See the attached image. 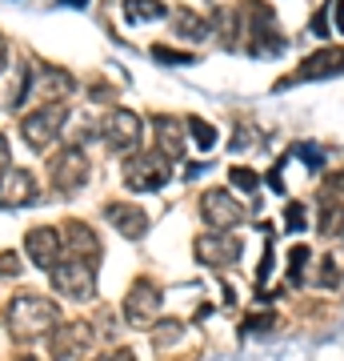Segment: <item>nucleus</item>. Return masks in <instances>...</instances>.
<instances>
[{"instance_id":"f257e3e1","label":"nucleus","mask_w":344,"mask_h":361,"mask_svg":"<svg viewBox=\"0 0 344 361\" xmlns=\"http://www.w3.org/2000/svg\"><path fill=\"white\" fill-rule=\"evenodd\" d=\"M4 325H8V334H13L16 341H37V337L56 334L60 313H56V305H52L49 297H40V293H16L13 301H8Z\"/></svg>"},{"instance_id":"f03ea898","label":"nucleus","mask_w":344,"mask_h":361,"mask_svg":"<svg viewBox=\"0 0 344 361\" xmlns=\"http://www.w3.org/2000/svg\"><path fill=\"white\" fill-rule=\"evenodd\" d=\"M52 289L68 301H89L96 293V265L84 257H68V261H56V269H52Z\"/></svg>"},{"instance_id":"7ed1b4c3","label":"nucleus","mask_w":344,"mask_h":361,"mask_svg":"<svg viewBox=\"0 0 344 361\" xmlns=\"http://www.w3.org/2000/svg\"><path fill=\"white\" fill-rule=\"evenodd\" d=\"M160 313H165V293H160V285L148 281V277L132 281V289H128V297H125V322L132 325V329H153Z\"/></svg>"},{"instance_id":"20e7f679","label":"nucleus","mask_w":344,"mask_h":361,"mask_svg":"<svg viewBox=\"0 0 344 361\" xmlns=\"http://www.w3.org/2000/svg\"><path fill=\"white\" fill-rule=\"evenodd\" d=\"M172 177V161L165 153H132L125 165V185L136 193H156Z\"/></svg>"},{"instance_id":"39448f33","label":"nucleus","mask_w":344,"mask_h":361,"mask_svg":"<svg viewBox=\"0 0 344 361\" xmlns=\"http://www.w3.org/2000/svg\"><path fill=\"white\" fill-rule=\"evenodd\" d=\"M64 121H68V109H64L60 101H49V104H40V109H32V113L20 121V133H25V141L32 145V149H49V145L60 137Z\"/></svg>"},{"instance_id":"423d86ee","label":"nucleus","mask_w":344,"mask_h":361,"mask_svg":"<svg viewBox=\"0 0 344 361\" xmlns=\"http://www.w3.org/2000/svg\"><path fill=\"white\" fill-rule=\"evenodd\" d=\"M329 77H344V44H324V49L308 52L293 77L281 80V89L300 85V80H329Z\"/></svg>"},{"instance_id":"0eeeda50","label":"nucleus","mask_w":344,"mask_h":361,"mask_svg":"<svg viewBox=\"0 0 344 361\" xmlns=\"http://www.w3.org/2000/svg\"><path fill=\"white\" fill-rule=\"evenodd\" d=\"M49 177L60 193H80L84 180H89V157H84V149H77V145L60 149V153L49 161Z\"/></svg>"},{"instance_id":"6e6552de","label":"nucleus","mask_w":344,"mask_h":361,"mask_svg":"<svg viewBox=\"0 0 344 361\" xmlns=\"http://www.w3.org/2000/svg\"><path fill=\"white\" fill-rule=\"evenodd\" d=\"M241 253H244L241 241L229 237V233H217V229L196 237V245H192V257L200 261V265H208V269H229V265L241 261Z\"/></svg>"},{"instance_id":"1a4fd4ad","label":"nucleus","mask_w":344,"mask_h":361,"mask_svg":"<svg viewBox=\"0 0 344 361\" xmlns=\"http://www.w3.org/2000/svg\"><path fill=\"white\" fill-rule=\"evenodd\" d=\"M200 221L208 229L229 233L244 221V209L236 205V197L229 189H208V193H200Z\"/></svg>"},{"instance_id":"9d476101","label":"nucleus","mask_w":344,"mask_h":361,"mask_svg":"<svg viewBox=\"0 0 344 361\" xmlns=\"http://www.w3.org/2000/svg\"><path fill=\"white\" fill-rule=\"evenodd\" d=\"M101 141L104 145H113V149H120V153H132V149H141V116L136 113H128V109H113V113L101 121Z\"/></svg>"},{"instance_id":"9b49d317","label":"nucleus","mask_w":344,"mask_h":361,"mask_svg":"<svg viewBox=\"0 0 344 361\" xmlns=\"http://www.w3.org/2000/svg\"><path fill=\"white\" fill-rule=\"evenodd\" d=\"M248 13H253V20H248V49L260 56H276V52L284 49V37L281 28H276V16H272V8H265V4H256V0H248Z\"/></svg>"},{"instance_id":"f8f14e48","label":"nucleus","mask_w":344,"mask_h":361,"mask_svg":"<svg viewBox=\"0 0 344 361\" xmlns=\"http://www.w3.org/2000/svg\"><path fill=\"white\" fill-rule=\"evenodd\" d=\"M64 237H60V229H49V225H40V229H32L25 237V253H28V261L37 265V269H56V261H60V253H64V245H60Z\"/></svg>"},{"instance_id":"ddd939ff","label":"nucleus","mask_w":344,"mask_h":361,"mask_svg":"<svg viewBox=\"0 0 344 361\" xmlns=\"http://www.w3.org/2000/svg\"><path fill=\"white\" fill-rule=\"evenodd\" d=\"M37 201V177L28 169H4L0 173V209H25Z\"/></svg>"},{"instance_id":"4468645a","label":"nucleus","mask_w":344,"mask_h":361,"mask_svg":"<svg viewBox=\"0 0 344 361\" xmlns=\"http://www.w3.org/2000/svg\"><path fill=\"white\" fill-rule=\"evenodd\" d=\"M104 221H108L125 241H141L144 233H148V213H144L141 205H128V201H108V205H104Z\"/></svg>"},{"instance_id":"2eb2a0df","label":"nucleus","mask_w":344,"mask_h":361,"mask_svg":"<svg viewBox=\"0 0 344 361\" xmlns=\"http://www.w3.org/2000/svg\"><path fill=\"white\" fill-rule=\"evenodd\" d=\"M92 345V325L89 322H72V325H56L52 334V357L56 361H72Z\"/></svg>"},{"instance_id":"dca6fc26","label":"nucleus","mask_w":344,"mask_h":361,"mask_svg":"<svg viewBox=\"0 0 344 361\" xmlns=\"http://www.w3.org/2000/svg\"><path fill=\"white\" fill-rule=\"evenodd\" d=\"M64 249H68V257H84V261H101V241H96V233L84 225V221H68L64 225Z\"/></svg>"},{"instance_id":"f3484780","label":"nucleus","mask_w":344,"mask_h":361,"mask_svg":"<svg viewBox=\"0 0 344 361\" xmlns=\"http://www.w3.org/2000/svg\"><path fill=\"white\" fill-rule=\"evenodd\" d=\"M156 145L168 161H180L184 157V125L177 116H156Z\"/></svg>"},{"instance_id":"a211bd4d","label":"nucleus","mask_w":344,"mask_h":361,"mask_svg":"<svg viewBox=\"0 0 344 361\" xmlns=\"http://www.w3.org/2000/svg\"><path fill=\"white\" fill-rule=\"evenodd\" d=\"M37 85H40V92H49V97H68V92L77 89L72 73L52 68V65H37Z\"/></svg>"},{"instance_id":"6ab92c4d","label":"nucleus","mask_w":344,"mask_h":361,"mask_svg":"<svg viewBox=\"0 0 344 361\" xmlns=\"http://www.w3.org/2000/svg\"><path fill=\"white\" fill-rule=\"evenodd\" d=\"M120 8H125V16L132 25H153V20H165L168 16V8L160 0H125Z\"/></svg>"},{"instance_id":"aec40b11","label":"nucleus","mask_w":344,"mask_h":361,"mask_svg":"<svg viewBox=\"0 0 344 361\" xmlns=\"http://www.w3.org/2000/svg\"><path fill=\"white\" fill-rule=\"evenodd\" d=\"M172 28H177L180 37H189V40H204L208 32H212V25H208V20H200V16H192L189 8H180V13H177Z\"/></svg>"},{"instance_id":"412c9836","label":"nucleus","mask_w":344,"mask_h":361,"mask_svg":"<svg viewBox=\"0 0 344 361\" xmlns=\"http://www.w3.org/2000/svg\"><path fill=\"white\" fill-rule=\"evenodd\" d=\"M320 233H324L329 241H344V205L320 209Z\"/></svg>"},{"instance_id":"4be33fe9","label":"nucleus","mask_w":344,"mask_h":361,"mask_svg":"<svg viewBox=\"0 0 344 361\" xmlns=\"http://www.w3.org/2000/svg\"><path fill=\"white\" fill-rule=\"evenodd\" d=\"M184 133H189L192 141H196V149H212V145H217V129H212L204 116H189Z\"/></svg>"},{"instance_id":"5701e85b","label":"nucleus","mask_w":344,"mask_h":361,"mask_svg":"<svg viewBox=\"0 0 344 361\" xmlns=\"http://www.w3.org/2000/svg\"><path fill=\"white\" fill-rule=\"evenodd\" d=\"M308 257H312V249H308V245H293V253H288V269H284L288 285H305V265H308Z\"/></svg>"},{"instance_id":"b1692460","label":"nucleus","mask_w":344,"mask_h":361,"mask_svg":"<svg viewBox=\"0 0 344 361\" xmlns=\"http://www.w3.org/2000/svg\"><path fill=\"white\" fill-rule=\"evenodd\" d=\"M260 145H265V133L253 129L248 121H241V125H236V137H232V149H236V153H253Z\"/></svg>"},{"instance_id":"393cba45","label":"nucleus","mask_w":344,"mask_h":361,"mask_svg":"<svg viewBox=\"0 0 344 361\" xmlns=\"http://www.w3.org/2000/svg\"><path fill=\"white\" fill-rule=\"evenodd\" d=\"M180 334H184V325L180 322H165V325H156V334H153V345L165 353V349H172L180 341Z\"/></svg>"},{"instance_id":"a878e982","label":"nucleus","mask_w":344,"mask_h":361,"mask_svg":"<svg viewBox=\"0 0 344 361\" xmlns=\"http://www.w3.org/2000/svg\"><path fill=\"white\" fill-rule=\"evenodd\" d=\"M229 180L236 185V189H244V193H256V185H260V173H253V169L236 165V169H229Z\"/></svg>"},{"instance_id":"bb28decb","label":"nucleus","mask_w":344,"mask_h":361,"mask_svg":"<svg viewBox=\"0 0 344 361\" xmlns=\"http://www.w3.org/2000/svg\"><path fill=\"white\" fill-rule=\"evenodd\" d=\"M153 56L160 61V65H192V61H196L192 52H177V49H165V44H156Z\"/></svg>"},{"instance_id":"cd10ccee","label":"nucleus","mask_w":344,"mask_h":361,"mask_svg":"<svg viewBox=\"0 0 344 361\" xmlns=\"http://www.w3.org/2000/svg\"><path fill=\"white\" fill-rule=\"evenodd\" d=\"M317 285H324V289H336V285H340V269H336V261H332V257L320 261V269H317Z\"/></svg>"},{"instance_id":"c85d7f7f","label":"nucleus","mask_w":344,"mask_h":361,"mask_svg":"<svg viewBox=\"0 0 344 361\" xmlns=\"http://www.w3.org/2000/svg\"><path fill=\"white\" fill-rule=\"evenodd\" d=\"M284 225H288L293 233H300V229L308 225V217H305V205H300V201H293V205L284 209Z\"/></svg>"},{"instance_id":"c756f323","label":"nucleus","mask_w":344,"mask_h":361,"mask_svg":"<svg viewBox=\"0 0 344 361\" xmlns=\"http://www.w3.org/2000/svg\"><path fill=\"white\" fill-rule=\"evenodd\" d=\"M293 153H296V157H305V161H308L312 169H320V165H324V153H320L317 145H296Z\"/></svg>"},{"instance_id":"7c9ffc66","label":"nucleus","mask_w":344,"mask_h":361,"mask_svg":"<svg viewBox=\"0 0 344 361\" xmlns=\"http://www.w3.org/2000/svg\"><path fill=\"white\" fill-rule=\"evenodd\" d=\"M96 361H136V357H132V349L120 345V349H108V353H101Z\"/></svg>"},{"instance_id":"2f4dec72","label":"nucleus","mask_w":344,"mask_h":361,"mask_svg":"<svg viewBox=\"0 0 344 361\" xmlns=\"http://www.w3.org/2000/svg\"><path fill=\"white\" fill-rule=\"evenodd\" d=\"M329 20H332V16H329V8H320V13H317V20H312V32H317V37H329Z\"/></svg>"},{"instance_id":"473e14b6","label":"nucleus","mask_w":344,"mask_h":361,"mask_svg":"<svg viewBox=\"0 0 344 361\" xmlns=\"http://www.w3.org/2000/svg\"><path fill=\"white\" fill-rule=\"evenodd\" d=\"M332 20H336V28H340V32H344V0H332Z\"/></svg>"},{"instance_id":"72a5a7b5","label":"nucleus","mask_w":344,"mask_h":361,"mask_svg":"<svg viewBox=\"0 0 344 361\" xmlns=\"http://www.w3.org/2000/svg\"><path fill=\"white\" fill-rule=\"evenodd\" d=\"M268 325H272V317H248V325H244V329H248V334H253V329H268Z\"/></svg>"},{"instance_id":"f704fd0d","label":"nucleus","mask_w":344,"mask_h":361,"mask_svg":"<svg viewBox=\"0 0 344 361\" xmlns=\"http://www.w3.org/2000/svg\"><path fill=\"white\" fill-rule=\"evenodd\" d=\"M8 157H13V149H8V137L0 133V169H8Z\"/></svg>"},{"instance_id":"c9c22d12","label":"nucleus","mask_w":344,"mask_h":361,"mask_svg":"<svg viewBox=\"0 0 344 361\" xmlns=\"http://www.w3.org/2000/svg\"><path fill=\"white\" fill-rule=\"evenodd\" d=\"M0 273H16V257H13V253H4V257H0Z\"/></svg>"},{"instance_id":"e433bc0d","label":"nucleus","mask_w":344,"mask_h":361,"mask_svg":"<svg viewBox=\"0 0 344 361\" xmlns=\"http://www.w3.org/2000/svg\"><path fill=\"white\" fill-rule=\"evenodd\" d=\"M4 68H8V40L0 37V73H4Z\"/></svg>"},{"instance_id":"4c0bfd02","label":"nucleus","mask_w":344,"mask_h":361,"mask_svg":"<svg viewBox=\"0 0 344 361\" xmlns=\"http://www.w3.org/2000/svg\"><path fill=\"white\" fill-rule=\"evenodd\" d=\"M92 101H113V89H101V85H96V89H92Z\"/></svg>"},{"instance_id":"58836bf2","label":"nucleus","mask_w":344,"mask_h":361,"mask_svg":"<svg viewBox=\"0 0 344 361\" xmlns=\"http://www.w3.org/2000/svg\"><path fill=\"white\" fill-rule=\"evenodd\" d=\"M329 189H336V193H344V173H336V177H332V185Z\"/></svg>"},{"instance_id":"ea45409f","label":"nucleus","mask_w":344,"mask_h":361,"mask_svg":"<svg viewBox=\"0 0 344 361\" xmlns=\"http://www.w3.org/2000/svg\"><path fill=\"white\" fill-rule=\"evenodd\" d=\"M20 361H37V357H20Z\"/></svg>"}]
</instances>
